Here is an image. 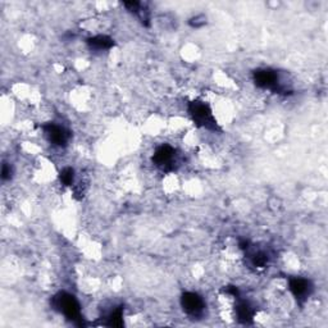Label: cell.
Segmentation results:
<instances>
[{
	"label": "cell",
	"mask_w": 328,
	"mask_h": 328,
	"mask_svg": "<svg viewBox=\"0 0 328 328\" xmlns=\"http://www.w3.org/2000/svg\"><path fill=\"white\" fill-rule=\"evenodd\" d=\"M53 304H54L55 309L63 313L64 317L67 319H69L71 322L76 323L77 325L84 324L82 317H81L80 304H78L77 299L73 295L68 294V292H59V294L54 296Z\"/></svg>",
	"instance_id": "obj_1"
},
{
	"label": "cell",
	"mask_w": 328,
	"mask_h": 328,
	"mask_svg": "<svg viewBox=\"0 0 328 328\" xmlns=\"http://www.w3.org/2000/svg\"><path fill=\"white\" fill-rule=\"evenodd\" d=\"M176 151L172 146L161 145L155 150L153 155V163L156 167L161 168L164 171H170L173 160H175Z\"/></svg>",
	"instance_id": "obj_7"
},
{
	"label": "cell",
	"mask_w": 328,
	"mask_h": 328,
	"mask_svg": "<svg viewBox=\"0 0 328 328\" xmlns=\"http://www.w3.org/2000/svg\"><path fill=\"white\" fill-rule=\"evenodd\" d=\"M12 173H13V170H12L11 166H9L8 163H4L3 168H2V178H3L4 181L11 180Z\"/></svg>",
	"instance_id": "obj_14"
},
{
	"label": "cell",
	"mask_w": 328,
	"mask_h": 328,
	"mask_svg": "<svg viewBox=\"0 0 328 328\" xmlns=\"http://www.w3.org/2000/svg\"><path fill=\"white\" fill-rule=\"evenodd\" d=\"M181 307L186 314L191 317H200L205 309V304L200 295L196 292H185L181 296Z\"/></svg>",
	"instance_id": "obj_4"
},
{
	"label": "cell",
	"mask_w": 328,
	"mask_h": 328,
	"mask_svg": "<svg viewBox=\"0 0 328 328\" xmlns=\"http://www.w3.org/2000/svg\"><path fill=\"white\" fill-rule=\"evenodd\" d=\"M267 263H268V255L263 251H258V253H255L251 256V264L255 268H264Z\"/></svg>",
	"instance_id": "obj_11"
},
{
	"label": "cell",
	"mask_w": 328,
	"mask_h": 328,
	"mask_svg": "<svg viewBox=\"0 0 328 328\" xmlns=\"http://www.w3.org/2000/svg\"><path fill=\"white\" fill-rule=\"evenodd\" d=\"M254 314H255L254 308L248 301H245V300L239 301V304L236 307V315L240 322L245 323V324L246 323H251L253 322Z\"/></svg>",
	"instance_id": "obj_8"
},
{
	"label": "cell",
	"mask_w": 328,
	"mask_h": 328,
	"mask_svg": "<svg viewBox=\"0 0 328 328\" xmlns=\"http://www.w3.org/2000/svg\"><path fill=\"white\" fill-rule=\"evenodd\" d=\"M254 82L261 89H269L272 91L282 92L284 89L279 85V78L277 71L271 68H262V69L254 71L253 73Z\"/></svg>",
	"instance_id": "obj_3"
},
{
	"label": "cell",
	"mask_w": 328,
	"mask_h": 328,
	"mask_svg": "<svg viewBox=\"0 0 328 328\" xmlns=\"http://www.w3.org/2000/svg\"><path fill=\"white\" fill-rule=\"evenodd\" d=\"M108 324L112 327H122L123 325V312L122 308H117L110 313L109 318H108Z\"/></svg>",
	"instance_id": "obj_10"
},
{
	"label": "cell",
	"mask_w": 328,
	"mask_h": 328,
	"mask_svg": "<svg viewBox=\"0 0 328 328\" xmlns=\"http://www.w3.org/2000/svg\"><path fill=\"white\" fill-rule=\"evenodd\" d=\"M59 180L63 185L71 186L73 183V181H75V171L69 167L64 168V170H62V172L59 173Z\"/></svg>",
	"instance_id": "obj_12"
},
{
	"label": "cell",
	"mask_w": 328,
	"mask_h": 328,
	"mask_svg": "<svg viewBox=\"0 0 328 328\" xmlns=\"http://www.w3.org/2000/svg\"><path fill=\"white\" fill-rule=\"evenodd\" d=\"M189 114L199 127L206 128V130L210 131H219L213 112L205 103L199 102V100L191 102L189 104Z\"/></svg>",
	"instance_id": "obj_2"
},
{
	"label": "cell",
	"mask_w": 328,
	"mask_h": 328,
	"mask_svg": "<svg viewBox=\"0 0 328 328\" xmlns=\"http://www.w3.org/2000/svg\"><path fill=\"white\" fill-rule=\"evenodd\" d=\"M224 291H226L227 294L232 295V296H235V297H239V295H240L239 289H237L236 286H227V289H224Z\"/></svg>",
	"instance_id": "obj_15"
},
{
	"label": "cell",
	"mask_w": 328,
	"mask_h": 328,
	"mask_svg": "<svg viewBox=\"0 0 328 328\" xmlns=\"http://www.w3.org/2000/svg\"><path fill=\"white\" fill-rule=\"evenodd\" d=\"M289 289L297 301H304L313 292V285L309 279L301 277H291L289 279Z\"/></svg>",
	"instance_id": "obj_5"
},
{
	"label": "cell",
	"mask_w": 328,
	"mask_h": 328,
	"mask_svg": "<svg viewBox=\"0 0 328 328\" xmlns=\"http://www.w3.org/2000/svg\"><path fill=\"white\" fill-rule=\"evenodd\" d=\"M42 130L45 131L50 143L57 146H65L71 138L69 131L65 130L62 126L55 125V123H46V125L42 126Z\"/></svg>",
	"instance_id": "obj_6"
},
{
	"label": "cell",
	"mask_w": 328,
	"mask_h": 328,
	"mask_svg": "<svg viewBox=\"0 0 328 328\" xmlns=\"http://www.w3.org/2000/svg\"><path fill=\"white\" fill-rule=\"evenodd\" d=\"M205 24H206V17L203 16V14H199V16L193 17V18L189 21V25H190L191 27H195V29L203 27Z\"/></svg>",
	"instance_id": "obj_13"
},
{
	"label": "cell",
	"mask_w": 328,
	"mask_h": 328,
	"mask_svg": "<svg viewBox=\"0 0 328 328\" xmlns=\"http://www.w3.org/2000/svg\"><path fill=\"white\" fill-rule=\"evenodd\" d=\"M87 44H89L90 48H94V49L105 50L114 46V40L109 36H105V35H98V36L87 39Z\"/></svg>",
	"instance_id": "obj_9"
},
{
	"label": "cell",
	"mask_w": 328,
	"mask_h": 328,
	"mask_svg": "<svg viewBox=\"0 0 328 328\" xmlns=\"http://www.w3.org/2000/svg\"><path fill=\"white\" fill-rule=\"evenodd\" d=\"M249 241L248 240H240V242H239V246H240V249H241V250H248L249 249Z\"/></svg>",
	"instance_id": "obj_16"
}]
</instances>
